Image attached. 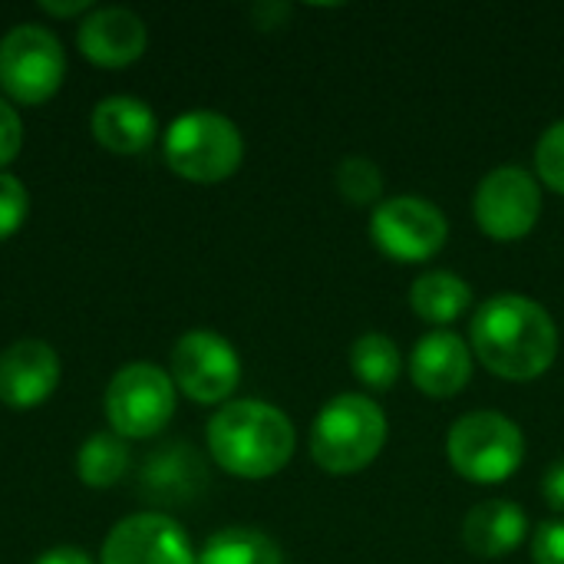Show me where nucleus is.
<instances>
[{
    "label": "nucleus",
    "instance_id": "1",
    "mask_svg": "<svg viewBox=\"0 0 564 564\" xmlns=\"http://www.w3.org/2000/svg\"><path fill=\"white\" fill-rule=\"evenodd\" d=\"M469 340L479 364L512 383L539 380L558 357V327L552 314L522 294L489 297L473 317Z\"/></svg>",
    "mask_w": 564,
    "mask_h": 564
},
{
    "label": "nucleus",
    "instance_id": "2",
    "mask_svg": "<svg viewBox=\"0 0 564 564\" xmlns=\"http://www.w3.org/2000/svg\"><path fill=\"white\" fill-rule=\"evenodd\" d=\"M291 420L261 400L225 403L208 423L212 459L238 479H271L294 456Z\"/></svg>",
    "mask_w": 564,
    "mask_h": 564
},
{
    "label": "nucleus",
    "instance_id": "3",
    "mask_svg": "<svg viewBox=\"0 0 564 564\" xmlns=\"http://www.w3.org/2000/svg\"><path fill=\"white\" fill-rule=\"evenodd\" d=\"M387 443V413L360 393L334 397L311 426V456L330 476L367 469Z\"/></svg>",
    "mask_w": 564,
    "mask_h": 564
},
{
    "label": "nucleus",
    "instance_id": "4",
    "mask_svg": "<svg viewBox=\"0 0 564 564\" xmlns=\"http://www.w3.org/2000/svg\"><path fill=\"white\" fill-rule=\"evenodd\" d=\"M446 453L449 466L463 479L476 486H499L519 473L525 459V436L506 413L476 410L453 423Z\"/></svg>",
    "mask_w": 564,
    "mask_h": 564
},
{
    "label": "nucleus",
    "instance_id": "5",
    "mask_svg": "<svg viewBox=\"0 0 564 564\" xmlns=\"http://www.w3.org/2000/svg\"><path fill=\"white\" fill-rule=\"evenodd\" d=\"M245 159V139L238 126L218 112H188L165 132V162L175 175L215 185L238 172Z\"/></svg>",
    "mask_w": 564,
    "mask_h": 564
},
{
    "label": "nucleus",
    "instance_id": "6",
    "mask_svg": "<svg viewBox=\"0 0 564 564\" xmlns=\"http://www.w3.org/2000/svg\"><path fill=\"white\" fill-rule=\"evenodd\" d=\"M66 73L59 40L40 23H20L0 40V89L20 106L46 102Z\"/></svg>",
    "mask_w": 564,
    "mask_h": 564
},
{
    "label": "nucleus",
    "instance_id": "7",
    "mask_svg": "<svg viewBox=\"0 0 564 564\" xmlns=\"http://www.w3.org/2000/svg\"><path fill=\"white\" fill-rule=\"evenodd\" d=\"M175 413V383L152 364L122 367L106 390V416L116 436L149 440Z\"/></svg>",
    "mask_w": 564,
    "mask_h": 564
},
{
    "label": "nucleus",
    "instance_id": "8",
    "mask_svg": "<svg viewBox=\"0 0 564 564\" xmlns=\"http://www.w3.org/2000/svg\"><path fill=\"white\" fill-rule=\"evenodd\" d=\"M449 238L446 215L416 195H400L380 202L370 215V241L393 261L420 264L443 251Z\"/></svg>",
    "mask_w": 564,
    "mask_h": 564
},
{
    "label": "nucleus",
    "instance_id": "9",
    "mask_svg": "<svg viewBox=\"0 0 564 564\" xmlns=\"http://www.w3.org/2000/svg\"><path fill=\"white\" fill-rule=\"evenodd\" d=\"M473 215L492 241H522L539 225L542 188L532 172L519 165H502L479 182Z\"/></svg>",
    "mask_w": 564,
    "mask_h": 564
},
{
    "label": "nucleus",
    "instance_id": "10",
    "mask_svg": "<svg viewBox=\"0 0 564 564\" xmlns=\"http://www.w3.org/2000/svg\"><path fill=\"white\" fill-rule=\"evenodd\" d=\"M172 383L195 403H225L241 383V360L221 334L192 330L172 350Z\"/></svg>",
    "mask_w": 564,
    "mask_h": 564
},
{
    "label": "nucleus",
    "instance_id": "11",
    "mask_svg": "<svg viewBox=\"0 0 564 564\" xmlns=\"http://www.w3.org/2000/svg\"><path fill=\"white\" fill-rule=\"evenodd\" d=\"M102 564H198L188 535L178 522L159 512H139L122 519L106 545Z\"/></svg>",
    "mask_w": 564,
    "mask_h": 564
},
{
    "label": "nucleus",
    "instance_id": "12",
    "mask_svg": "<svg viewBox=\"0 0 564 564\" xmlns=\"http://www.w3.org/2000/svg\"><path fill=\"white\" fill-rule=\"evenodd\" d=\"M59 383V357L43 340H17L0 354V403L33 410L53 397Z\"/></svg>",
    "mask_w": 564,
    "mask_h": 564
},
{
    "label": "nucleus",
    "instance_id": "13",
    "mask_svg": "<svg viewBox=\"0 0 564 564\" xmlns=\"http://www.w3.org/2000/svg\"><path fill=\"white\" fill-rule=\"evenodd\" d=\"M410 377L420 393L433 400H449L466 390L473 377V350L453 330H433L420 337L410 354Z\"/></svg>",
    "mask_w": 564,
    "mask_h": 564
},
{
    "label": "nucleus",
    "instance_id": "14",
    "mask_svg": "<svg viewBox=\"0 0 564 564\" xmlns=\"http://www.w3.org/2000/svg\"><path fill=\"white\" fill-rule=\"evenodd\" d=\"M79 53L106 69L129 66L142 56L145 50V23L122 7H102L93 10L76 33Z\"/></svg>",
    "mask_w": 564,
    "mask_h": 564
},
{
    "label": "nucleus",
    "instance_id": "15",
    "mask_svg": "<svg viewBox=\"0 0 564 564\" xmlns=\"http://www.w3.org/2000/svg\"><path fill=\"white\" fill-rule=\"evenodd\" d=\"M529 519L509 499H489L469 509L463 522V545L476 558H506L525 542Z\"/></svg>",
    "mask_w": 564,
    "mask_h": 564
},
{
    "label": "nucleus",
    "instance_id": "16",
    "mask_svg": "<svg viewBox=\"0 0 564 564\" xmlns=\"http://www.w3.org/2000/svg\"><path fill=\"white\" fill-rule=\"evenodd\" d=\"M93 135L116 155H135L155 139V112L135 96H109L93 112Z\"/></svg>",
    "mask_w": 564,
    "mask_h": 564
},
{
    "label": "nucleus",
    "instance_id": "17",
    "mask_svg": "<svg viewBox=\"0 0 564 564\" xmlns=\"http://www.w3.org/2000/svg\"><path fill=\"white\" fill-rule=\"evenodd\" d=\"M410 304L416 311L420 321L426 324H453L459 321L469 304H473V288L459 278V274H449V271H426L413 281V291H410Z\"/></svg>",
    "mask_w": 564,
    "mask_h": 564
},
{
    "label": "nucleus",
    "instance_id": "18",
    "mask_svg": "<svg viewBox=\"0 0 564 564\" xmlns=\"http://www.w3.org/2000/svg\"><path fill=\"white\" fill-rule=\"evenodd\" d=\"M202 466L192 456L188 446H162L159 456H149L145 469H142V486L145 492L155 499H165L172 506H178L182 499H188L198 486H202Z\"/></svg>",
    "mask_w": 564,
    "mask_h": 564
},
{
    "label": "nucleus",
    "instance_id": "19",
    "mask_svg": "<svg viewBox=\"0 0 564 564\" xmlns=\"http://www.w3.org/2000/svg\"><path fill=\"white\" fill-rule=\"evenodd\" d=\"M198 564H284V555L264 532L235 525L208 539Z\"/></svg>",
    "mask_w": 564,
    "mask_h": 564
},
{
    "label": "nucleus",
    "instance_id": "20",
    "mask_svg": "<svg viewBox=\"0 0 564 564\" xmlns=\"http://www.w3.org/2000/svg\"><path fill=\"white\" fill-rule=\"evenodd\" d=\"M350 370L370 390H390L403 373V354L387 334H364L350 347Z\"/></svg>",
    "mask_w": 564,
    "mask_h": 564
},
{
    "label": "nucleus",
    "instance_id": "21",
    "mask_svg": "<svg viewBox=\"0 0 564 564\" xmlns=\"http://www.w3.org/2000/svg\"><path fill=\"white\" fill-rule=\"evenodd\" d=\"M129 466V449L122 443V436L116 433H96L83 443L79 456H76V476L89 486V489H109L122 479Z\"/></svg>",
    "mask_w": 564,
    "mask_h": 564
},
{
    "label": "nucleus",
    "instance_id": "22",
    "mask_svg": "<svg viewBox=\"0 0 564 564\" xmlns=\"http://www.w3.org/2000/svg\"><path fill=\"white\" fill-rule=\"evenodd\" d=\"M337 188L350 205H373L383 192V172L367 155H347L337 165Z\"/></svg>",
    "mask_w": 564,
    "mask_h": 564
},
{
    "label": "nucleus",
    "instance_id": "23",
    "mask_svg": "<svg viewBox=\"0 0 564 564\" xmlns=\"http://www.w3.org/2000/svg\"><path fill=\"white\" fill-rule=\"evenodd\" d=\"M535 169H539L542 185L564 195V119L542 132L535 145Z\"/></svg>",
    "mask_w": 564,
    "mask_h": 564
},
{
    "label": "nucleus",
    "instance_id": "24",
    "mask_svg": "<svg viewBox=\"0 0 564 564\" xmlns=\"http://www.w3.org/2000/svg\"><path fill=\"white\" fill-rule=\"evenodd\" d=\"M26 212H30L26 188L13 175L0 172V241L20 231V225L26 221Z\"/></svg>",
    "mask_w": 564,
    "mask_h": 564
},
{
    "label": "nucleus",
    "instance_id": "25",
    "mask_svg": "<svg viewBox=\"0 0 564 564\" xmlns=\"http://www.w3.org/2000/svg\"><path fill=\"white\" fill-rule=\"evenodd\" d=\"M532 562L564 564V522H542L532 542Z\"/></svg>",
    "mask_w": 564,
    "mask_h": 564
},
{
    "label": "nucleus",
    "instance_id": "26",
    "mask_svg": "<svg viewBox=\"0 0 564 564\" xmlns=\"http://www.w3.org/2000/svg\"><path fill=\"white\" fill-rule=\"evenodd\" d=\"M20 145H23V122L17 109L0 99V169L17 159Z\"/></svg>",
    "mask_w": 564,
    "mask_h": 564
},
{
    "label": "nucleus",
    "instance_id": "27",
    "mask_svg": "<svg viewBox=\"0 0 564 564\" xmlns=\"http://www.w3.org/2000/svg\"><path fill=\"white\" fill-rule=\"evenodd\" d=\"M542 496H545V502H549L555 512H564V463H555V466L545 473Z\"/></svg>",
    "mask_w": 564,
    "mask_h": 564
},
{
    "label": "nucleus",
    "instance_id": "28",
    "mask_svg": "<svg viewBox=\"0 0 564 564\" xmlns=\"http://www.w3.org/2000/svg\"><path fill=\"white\" fill-rule=\"evenodd\" d=\"M36 564H96L83 549H53L46 555H40Z\"/></svg>",
    "mask_w": 564,
    "mask_h": 564
},
{
    "label": "nucleus",
    "instance_id": "29",
    "mask_svg": "<svg viewBox=\"0 0 564 564\" xmlns=\"http://www.w3.org/2000/svg\"><path fill=\"white\" fill-rule=\"evenodd\" d=\"M40 7H43L46 13H53V17H69V13H83L89 3H86V0H69V3H53V0H43Z\"/></svg>",
    "mask_w": 564,
    "mask_h": 564
}]
</instances>
